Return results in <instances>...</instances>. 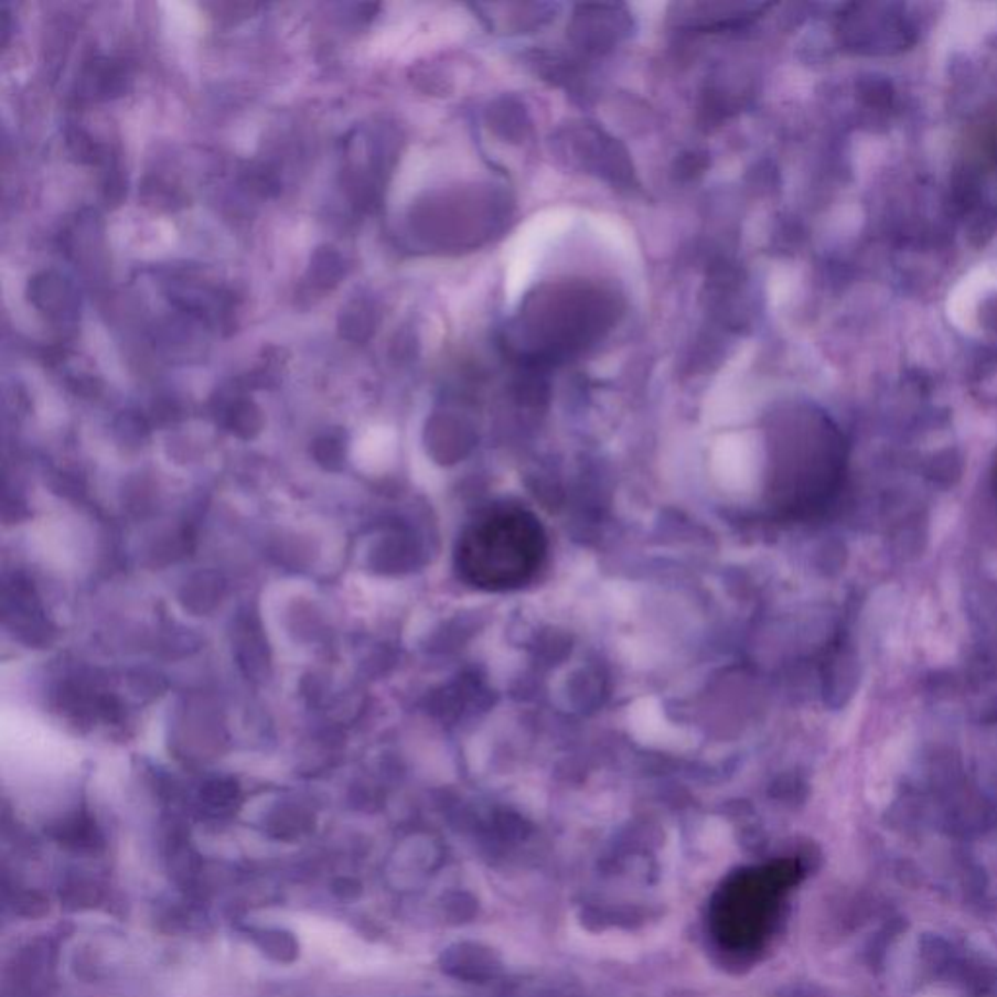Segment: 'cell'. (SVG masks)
<instances>
[{
  "label": "cell",
  "instance_id": "cell-1",
  "mask_svg": "<svg viewBox=\"0 0 997 997\" xmlns=\"http://www.w3.org/2000/svg\"><path fill=\"white\" fill-rule=\"evenodd\" d=\"M548 556L540 521L523 507H495L468 524L454 554L465 585L485 592H508L533 581Z\"/></svg>",
  "mask_w": 997,
  "mask_h": 997
},
{
  "label": "cell",
  "instance_id": "cell-2",
  "mask_svg": "<svg viewBox=\"0 0 997 997\" xmlns=\"http://www.w3.org/2000/svg\"><path fill=\"white\" fill-rule=\"evenodd\" d=\"M801 875L798 861L778 859L729 877L717 890L709 912V930L719 948L735 956L762 951Z\"/></svg>",
  "mask_w": 997,
  "mask_h": 997
},
{
  "label": "cell",
  "instance_id": "cell-3",
  "mask_svg": "<svg viewBox=\"0 0 997 997\" xmlns=\"http://www.w3.org/2000/svg\"><path fill=\"white\" fill-rule=\"evenodd\" d=\"M32 287H34L32 289V300L45 312L57 314L55 310H61V307L67 310V289H65V283L55 275L43 274L42 277L34 279Z\"/></svg>",
  "mask_w": 997,
  "mask_h": 997
},
{
  "label": "cell",
  "instance_id": "cell-4",
  "mask_svg": "<svg viewBox=\"0 0 997 997\" xmlns=\"http://www.w3.org/2000/svg\"><path fill=\"white\" fill-rule=\"evenodd\" d=\"M366 325H368V320H366V307L363 302L351 304L341 314V333H345V335H347L350 330H358V340H363L361 332H365Z\"/></svg>",
  "mask_w": 997,
  "mask_h": 997
},
{
  "label": "cell",
  "instance_id": "cell-5",
  "mask_svg": "<svg viewBox=\"0 0 997 997\" xmlns=\"http://www.w3.org/2000/svg\"><path fill=\"white\" fill-rule=\"evenodd\" d=\"M996 487H997V470H996Z\"/></svg>",
  "mask_w": 997,
  "mask_h": 997
}]
</instances>
